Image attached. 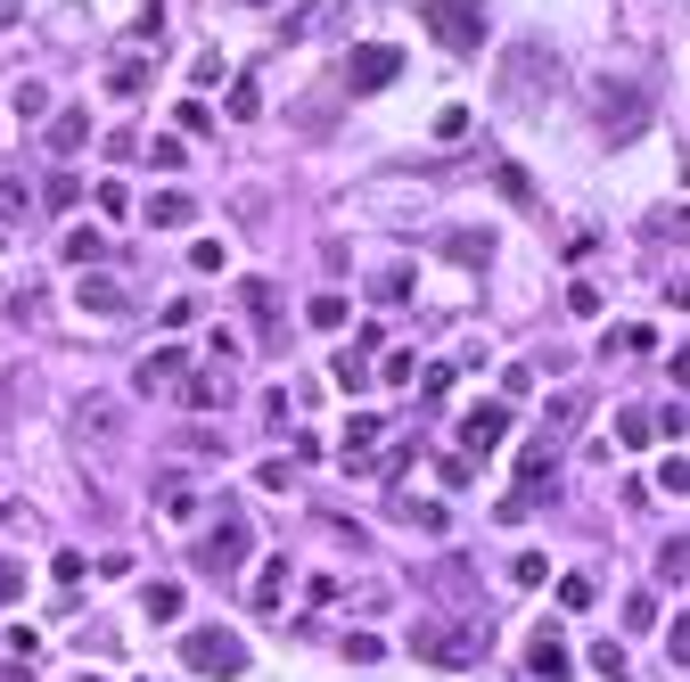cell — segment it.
<instances>
[{"mask_svg": "<svg viewBox=\"0 0 690 682\" xmlns=\"http://www.w3.org/2000/svg\"><path fill=\"white\" fill-rule=\"evenodd\" d=\"M411 650L428 666H477L486 658V625L477 616H428V625H411Z\"/></svg>", "mask_w": 690, "mask_h": 682, "instance_id": "cell-1", "label": "cell"}, {"mask_svg": "<svg viewBox=\"0 0 690 682\" xmlns=\"http://www.w3.org/2000/svg\"><path fill=\"white\" fill-rule=\"evenodd\" d=\"M501 91H510L518 108H551V91H559V58L542 50V41H518V50L501 58Z\"/></svg>", "mask_w": 690, "mask_h": 682, "instance_id": "cell-2", "label": "cell"}, {"mask_svg": "<svg viewBox=\"0 0 690 682\" xmlns=\"http://www.w3.org/2000/svg\"><path fill=\"white\" fill-rule=\"evenodd\" d=\"M420 26L444 41L452 58H469V50H486V0H428Z\"/></svg>", "mask_w": 690, "mask_h": 682, "instance_id": "cell-3", "label": "cell"}, {"mask_svg": "<svg viewBox=\"0 0 690 682\" xmlns=\"http://www.w3.org/2000/svg\"><path fill=\"white\" fill-rule=\"evenodd\" d=\"M181 666L190 674H214V682H239L247 674V642L230 625H198L190 642H181Z\"/></svg>", "mask_w": 690, "mask_h": 682, "instance_id": "cell-4", "label": "cell"}, {"mask_svg": "<svg viewBox=\"0 0 690 682\" xmlns=\"http://www.w3.org/2000/svg\"><path fill=\"white\" fill-rule=\"evenodd\" d=\"M256 551V534H247V519L239 510H214V526L198 534V568L206 575H239V560Z\"/></svg>", "mask_w": 690, "mask_h": 682, "instance_id": "cell-5", "label": "cell"}, {"mask_svg": "<svg viewBox=\"0 0 690 682\" xmlns=\"http://www.w3.org/2000/svg\"><path fill=\"white\" fill-rule=\"evenodd\" d=\"M387 82H403V50L394 41H362L346 58V91H387Z\"/></svg>", "mask_w": 690, "mask_h": 682, "instance_id": "cell-6", "label": "cell"}, {"mask_svg": "<svg viewBox=\"0 0 690 682\" xmlns=\"http://www.w3.org/2000/svg\"><path fill=\"white\" fill-rule=\"evenodd\" d=\"M641 123H650V91H633V82H609V99H600V140H633Z\"/></svg>", "mask_w": 690, "mask_h": 682, "instance_id": "cell-7", "label": "cell"}, {"mask_svg": "<svg viewBox=\"0 0 690 682\" xmlns=\"http://www.w3.org/2000/svg\"><path fill=\"white\" fill-rule=\"evenodd\" d=\"M74 437L99 444V452L123 444V403H116V395H74Z\"/></svg>", "mask_w": 690, "mask_h": 682, "instance_id": "cell-8", "label": "cell"}, {"mask_svg": "<svg viewBox=\"0 0 690 682\" xmlns=\"http://www.w3.org/2000/svg\"><path fill=\"white\" fill-rule=\"evenodd\" d=\"M501 437H510V403H469V420H460V452H469V461H486Z\"/></svg>", "mask_w": 690, "mask_h": 682, "instance_id": "cell-9", "label": "cell"}, {"mask_svg": "<svg viewBox=\"0 0 690 682\" xmlns=\"http://www.w3.org/2000/svg\"><path fill=\"white\" fill-rule=\"evenodd\" d=\"M181 379H190V345H157V354L140 362V395H173Z\"/></svg>", "mask_w": 690, "mask_h": 682, "instance_id": "cell-10", "label": "cell"}, {"mask_svg": "<svg viewBox=\"0 0 690 682\" xmlns=\"http://www.w3.org/2000/svg\"><path fill=\"white\" fill-rule=\"evenodd\" d=\"M527 682H568V650H559L551 625H534V642H527Z\"/></svg>", "mask_w": 690, "mask_h": 682, "instance_id": "cell-11", "label": "cell"}, {"mask_svg": "<svg viewBox=\"0 0 690 682\" xmlns=\"http://www.w3.org/2000/svg\"><path fill=\"white\" fill-rule=\"evenodd\" d=\"M551 469H559V444H527V452H518V485H527V502L551 485Z\"/></svg>", "mask_w": 690, "mask_h": 682, "instance_id": "cell-12", "label": "cell"}, {"mask_svg": "<svg viewBox=\"0 0 690 682\" xmlns=\"http://www.w3.org/2000/svg\"><path fill=\"white\" fill-rule=\"evenodd\" d=\"M140 222H157V231H181V222H198V205L181 198V190H164V198L140 205Z\"/></svg>", "mask_w": 690, "mask_h": 682, "instance_id": "cell-13", "label": "cell"}, {"mask_svg": "<svg viewBox=\"0 0 690 682\" xmlns=\"http://www.w3.org/2000/svg\"><path fill=\"white\" fill-rule=\"evenodd\" d=\"M50 149H58V157L91 149V116H82V108H67V116H50Z\"/></svg>", "mask_w": 690, "mask_h": 682, "instance_id": "cell-14", "label": "cell"}, {"mask_svg": "<svg viewBox=\"0 0 690 682\" xmlns=\"http://www.w3.org/2000/svg\"><path fill=\"white\" fill-rule=\"evenodd\" d=\"M444 255L452 263H486L493 255V231H444Z\"/></svg>", "mask_w": 690, "mask_h": 682, "instance_id": "cell-15", "label": "cell"}, {"mask_svg": "<svg viewBox=\"0 0 690 682\" xmlns=\"http://www.w3.org/2000/svg\"><path fill=\"white\" fill-rule=\"evenodd\" d=\"M108 91H116V99H140V91H149V58H116Z\"/></svg>", "mask_w": 690, "mask_h": 682, "instance_id": "cell-16", "label": "cell"}, {"mask_svg": "<svg viewBox=\"0 0 690 682\" xmlns=\"http://www.w3.org/2000/svg\"><path fill=\"white\" fill-rule=\"evenodd\" d=\"M74 297H82V304H91V313H123V304H132V297H123V288H116V280H99V272H91V280H82V288H74Z\"/></svg>", "mask_w": 690, "mask_h": 682, "instance_id": "cell-17", "label": "cell"}, {"mask_svg": "<svg viewBox=\"0 0 690 682\" xmlns=\"http://www.w3.org/2000/svg\"><path fill=\"white\" fill-rule=\"evenodd\" d=\"M230 116H239V123H256V116H263V82H256V74L230 82Z\"/></svg>", "mask_w": 690, "mask_h": 682, "instance_id": "cell-18", "label": "cell"}, {"mask_svg": "<svg viewBox=\"0 0 690 682\" xmlns=\"http://www.w3.org/2000/svg\"><path fill=\"white\" fill-rule=\"evenodd\" d=\"M617 444H658V411H617Z\"/></svg>", "mask_w": 690, "mask_h": 682, "instance_id": "cell-19", "label": "cell"}, {"mask_svg": "<svg viewBox=\"0 0 690 682\" xmlns=\"http://www.w3.org/2000/svg\"><path fill=\"white\" fill-rule=\"evenodd\" d=\"M394 519L420 526V534H444V510H436V502H403V493H394Z\"/></svg>", "mask_w": 690, "mask_h": 682, "instance_id": "cell-20", "label": "cell"}, {"mask_svg": "<svg viewBox=\"0 0 690 682\" xmlns=\"http://www.w3.org/2000/svg\"><path fill=\"white\" fill-rule=\"evenodd\" d=\"M304 321H312V329H346V321H353V304H346V297H312V304H304Z\"/></svg>", "mask_w": 690, "mask_h": 682, "instance_id": "cell-21", "label": "cell"}, {"mask_svg": "<svg viewBox=\"0 0 690 682\" xmlns=\"http://www.w3.org/2000/svg\"><path fill=\"white\" fill-rule=\"evenodd\" d=\"M181 395H190L198 411H222V403H230V387H222V379H206V370H198V379H181Z\"/></svg>", "mask_w": 690, "mask_h": 682, "instance_id": "cell-22", "label": "cell"}, {"mask_svg": "<svg viewBox=\"0 0 690 682\" xmlns=\"http://www.w3.org/2000/svg\"><path fill=\"white\" fill-rule=\"evenodd\" d=\"M157 510H164V519H190V510H198V493H190V478H164V493H157Z\"/></svg>", "mask_w": 690, "mask_h": 682, "instance_id": "cell-23", "label": "cell"}, {"mask_svg": "<svg viewBox=\"0 0 690 682\" xmlns=\"http://www.w3.org/2000/svg\"><path fill=\"white\" fill-rule=\"evenodd\" d=\"M149 164H157V173H181V164H190V149H181V132L149 140Z\"/></svg>", "mask_w": 690, "mask_h": 682, "instance_id": "cell-24", "label": "cell"}, {"mask_svg": "<svg viewBox=\"0 0 690 682\" xmlns=\"http://www.w3.org/2000/svg\"><path fill=\"white\" fill-rule=\"evenodd\" d=\"M280 592H288V568H280V560H271V568L256 575V609L271 616V609H280Z\"/></svg>", "mask_w": 690, "mask_h": 682, "instance_id": "cell-25", "label": "cell"}, {"mask_svg": "<svg viewBox=\"0 0 690 682\" xmlns=\"http://www.w3.org/2000/svg\"><path fill=\"white\" fill-rule=\"evenodd\" d=\"M650 329H609V338H600V354H650Z\"/></svg>", "mask_w": 690, "mask_h": 682, "instance_id": "cell-26", "label": "cell"}, {"mask_svg": "<svg viewBox=\"0 0 690 682\" xmlns=\"http://www.w3.org/2000/svg\"><path fill=\"white\" fill-rule=\"evenodd\" d=\"M17 116H26V123L50 116V82H17Z\"/></svg>", "mask_w": 690, "mask_h": 682, "instance_id": "cell-27", "label": "cell"}, {"mask_svg": "<svg viewBox=\"0 0 690 682\" xmlns=\"http://www.w3.org/2000/svg\"><path fill=\"white\" fill-rule=\"evenodd\" d=\"M140 609H149V616H181V584H149V592H140Z\"/></svg>", "mask_w": 690, "mask_h": 682, "instance_id": "cell-28", "label": "cell"}, {"mask_svg": "<svg viewBox=\"0 0 690 682\" xmlns=\"http://www.w3.org/2000/svg\"><path fill=\"white\" fill-rule=\"evenodd\" d=\"M26 205H33L26 181H0V222H26Z\"/></svg>", "mask_w": 690, "mask_h": 682, "instance_id": "cell-29", "label": "cell"}, {"mask_svg": "<svg viewBox=\"0 0 690 682\" xmlns=\"http://www.w3.org/2000/svg\"><path fill=\"white\" fill-rule=\"evenodd\" d=\"M346 658H353V666H379L387 642H379V633H346Z\"/></svg>", "mask_w": 690, "mask_h": 682, "instance_id": "cell-30", "label": "cell"}, {"mask_svg": "<svg viewBox=\"0 0 690 682\" xmlns=\"http://www.w3.org/2000/svg\"><path fill=\"white\" fill-rule=\"evenodd\" d=\"M173 132H214V116H206V99H181V108H173Z\"/></svg>", "mask_w": 690, "mask_h": 682, "instance_id": "cell-31", "label": "cell"}, {"mask_svg": "<svg viewBox=\"0 0 690 682\" xmlns=\"http://www.w3.org/2000/svg\"><path fill=\"white\" fill-rule=\"evenodd\" d=\"M370 444H379V420H370V411H353V420H346V452H370Z\"/></svg>", "mask_w": 690, "mask_h": 682, "instance_id": "cell-32", "label": "cell"}, {"mask_svg": "<svg viewBox=\"0 0 690 682\" xmlns=\"http://www.w3.org/2000/svg\"><path fill=\"white\" fill-rule=\"evenodd\" d=\"M50 575H58V584H67V592H74V584H82V575H91V560H82V551H58V560H50Z\"/></svg>", "mask_w": 690, "mask_h": 682, "instance_id": "cell-33", "label": "cell"}, {"mask_svg": "<svg viewBox=\"0 0 690 682\" xmlns=\"http://www.w3.org/2000/svg\"><path fill=\"white\" fill-rule=\"evenodd\" d=\"M99 255H108V239H99V231H74L67 239V263H99Z\"/></svg>", "mask_w": 690, "mask_h": 682, "instance_id": "cell-34", "label": "cell"}, {"mask_svg": "<svg viewBox=\"0 0 690 682\" xmlns=\"http://www.w3.org/2000/svg\"><path fill=\"white\" fill-rule=\"evenodd\" d=\"M338 387H346V395H362V387H370V362H362V354H338Z\"/></svg>", "mask_w": 690, "mask_h": 682, "instance_id": "cell-35", "label": "cell"}, {"mask_svg": "<svg viewBox=\"0 0 690 682\" xmlns=\"http://www.w3.org/2000/svg\"><path fill=\"white\" fill-rule=\"evenodd\" d=\"M346 9V0H304V9L297 17H288V33H304V26H321V17H338Z\"/></svg>", "mask_w": 690, "mask_h": 682, "instance_id": "cell-36", "label": "cell"}, {"mask_svg": "<svg viewBox=\"0 0 690 682\" xmlns=\"http://www.w3.org/2000/svg\"><path fill=\"white\" fill-rule=\"evenodd\" d=\"M91 198H99V214H132V190H123V181H99Z\"/></svg>", "mask_w": 690, "mask_h": 682, "instance_id": "cell-37", "label": "cell"}, {"mask_svg": "<svg viewBox=\"0 0 690 682\" xmlns=\"http://www.w3.org/2000/svg\"><path fill=\"white\" fill-rule=\"evenodd\" d=\"M41 198H50V205H74L82 181H74V173H50V181H41Z\"/></svg>", "mask_w": 690, "mask_h": 682, "instance_id": "cell-38", "label": "cell"}, {"mask_svg": "<svg viewBox=\"0 0 690 682\" xmlns=\"http://www.w3.org/2000/svg\"><path fill=\"white\" fill-rule=\"evenodd\" d=\"M658 485H666V493H690V461H682V452H666V469H658Z\"/></svg>", "mask_w": 690, "mask_h": 682, "instance_id": "cell-39", "label": "cell"}, {"mask_svg": "<svg viewBox=\"0 0 690 682\" xmlns=\"http://www.w3.org/2000/svg\"><path fill=\"white\" fill-rule=\"evenodd\" d=\"M682 551H690V543H666V551H658V584H682V568H690Z\"/></svg>", "mask_w": 690, "mask_h": 682, "instance_id": "cell-40", "label": "cell"}, {"mask_svg": "<svg viewBox=\"0 0 690 682\" xmlns=\"http://www.w3.org/2000/svg\"><path fill=\"white\" fill-rule=\"evenodd\" d=\"M0 601H9V609L26 601V568H17V560H0Z\"/></svg>", "mask_w": 690, "mask_h": 682, "instance_id": "cell-41", "label": "cell"}, {"mask_svg": "<svg viewBox=\"0 0 690 682\" xmlns=\"http://www.w3.org/2000/svg\"><path fill=\"white\" fill-rule=\"evenodd\" d=\"M624 625H633V633L658 625V601H650V592H633V601H624Z\"/></svg>", "mask_w": 690, "mask_h": 682, "instance_id": "cell-42", "label": "cell"}, {"mask_svg": "<svg viewBox=\"0 0 690 682\" xmlns=\"http://www.w3.org/2000/svg\"><path fill=\"white\" fill-rule=\"evenodd\" d=\"M592 666H600V674L617 682V674H624V650H617V642H592Z\"/></svg>", "mask_w": 690, "mask_h": 682, "instance_id": "cell-43", "label": "cell"}, {"mask_svg": "<svg viewBox=\"0 0 690 682\" xmlns=\"http://www.w3.org/2000/svg\"><path fill=\"white\" fill-rule=\"evenodd\" d=\"M9 9H17V0H0V17H9Z\"/></svg>", "mask_w": 690, "mask_h": 682, "instance_id": "cell-44", "label": "cell"}, {"mask_svg": "<svg viewBox=\"0 0 690 682\" xmlns=\"http://www.w3.org/2000/svg\"><path fill=\"white\" fill-rule=\"evenodd\" d=\"M74 682H99V674H74Z\"/></svg>", "mask_w": 690, "mask_h": 682, "instance_id": "cell-45", "label": "cell"}, {"mask_svg": "<svg viewBox=\"0 0 690 682\" xmlns=\"http://www.w3.org/2000/svg\"><path fill=\"white\" fill-rule=\"evenodd\" d=\"M247 9H263V0H247Z\"/></svg>", "mask_w": 690, "mask_h": 682, "instance_id": "cell-46", "label": "cell"}]
</instances>
